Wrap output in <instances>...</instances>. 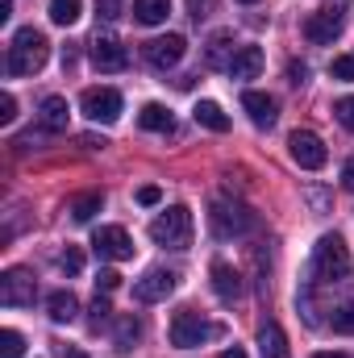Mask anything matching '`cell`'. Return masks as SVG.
<instances>
[{
	"label": "cell",
	"mask_w": 354,
	"mask_h": 358,
	"mask_svg": "<svg viewBox=\"0 0 354 358\" xmlns=\"http://www.w3.org/2000/svg\"><path fill=\"white\" fill-rule=\"evenodd\" d=\"M46 59H50V42H46V34L34 29V25H25V29L13 34V46H8L4 71H8V76H34V71L46 67Z\"/></svg>",
	"instance_id": "cell-1"
},
{
	"label": "cell",
	"mask_w": 354,
	"mask_h": 358,
	"mask_svg": "<svg viewBox=\"0 0 354 358\" xmlns=\"http://www.w3.org/2000/svg\"><path fill=\"white\" fill-rule=\"evenodd\" d=\"M309 279L313 283H342L351 279V250L338 234H325L313 246V263H309Z\"/></svg>",
	"instance_id": "cell-2"
},
{
	"label": "cell",
	"mask_w": 354,
	"mask_h": 358,
	"mask_svg": "<svg viewBox=\"0 0 354 358\" xmlns=\"http://www.w3.org/2000/svg\"><path fill=\"white\" fill-rule=\"evenodd\" d=\"M150 238L167 250H187L192 246V213L183 204H171L163 208L155 221H150Z\"/></svg>",
	"instance_id": "cell-3"
},
{
	"label": "cell",
	"mask_w": 354,
	"mask_h": 358,
	"mask_svg": "<svg viewBox=\"0 0 354 358\" xmlns=\"http://www.w3.org/2000/svg\"><path fill=\"white\" fill-rule=\"evenodd\" d=\"M208 225H213V234L225 242V238H242V234H250V229L259 225V217H255L246 204H238V200H217L213 213H208Z\"/></svg>",
	"instance_id": "cell-4"
},
{
	"label": "cell",
	"mask_w": 354,
	"mask_h": 358,
	"mask_svg": "<svg viewBox=\"0 0 354 358\" xmlns=\"http://www.w3.org/2000/svg\"><path fill=\"white\" fill-rule=\"evenodd\" d=\"M225 329L217 325V321H204V317H196V313H176V321H171V346L176 350H192V346H204V342H213V338H221Z\"/></svg>",
	"instance_id": "cell-5"
},
{
	"label": "cell",
	"mask_w": 354,
	"mask_h": 358,
	"mask_svg": "<svg viewBox=\"0 0 354 358\" xmlns=\"http://www.w3.org/2000/svg\"><path fill=\"white\" fill-rule=\"evenodd\" d=\"M34 296H38V283H34V275L25 267H8L0 275V304H8V308H29Z\"/></svg>",
	"instance_id": "cell-6"
},
{
	"label": "cell",
	"mask_w": 354,
	"mask_h": 358,
	"mask_svg": "<svg viewBox=\"0 0 354 358\" xmlns=\"http://www.w3.org/2000/svg\"><path fill=\"white\" fill-rule=\"evenodd\" d=\"M288 150H292V159H296L304 171H321V167H325V159H330L325 142H321L313 129H296V134L288 138Z\"/></svg>",
	"instance_id": "cell-7"
},
{
	"label": "cell",
	"mask_w": 354,
	"mask_h": 358,
	"mask_svg": "<svg viewBox=\"0 0 354 358\" xmlns=\"http://www.w3.org/2000/svg\"><path fill=\"white\" fill-rule=\"evenodd\" d=\"M92 250H96L100 259H108V263L134 259V242H129V234H125L121 225H100V229L92 234Z\"/></svg>",
	"instance_id": "cell-8"
},
{
	"label": "cell",
	"mask_w": 354,
	"mask_h": 358,
	"mask_svg": "<svg viewBox=\"0 0 354 358\" xmlns=\"http://www.w3.org/2000/svg\"><path fill=\"white\" fill-rule=\"evenodd\" d=\"M80 108H84L88 121L113 125V121L121 117V92L117 88H88L84 92V100H80Z\"/></svg>",
	"instance_id": "cell-9"
},
{
	"label": "cell",
	"mask_w": 354,
	"mask_h": 358,
	"mask_svg": "<svg viewBox=\"0 0 354 358\" xmlns=\"http://www.w3.org/2000/svg\"><path fill=\"white\" fill-rule=\"evenodd\" d=\"M176 271H163V267H150L138 283H134V300L138 304H159V300H167L171 292H176Z\"/></svg>",
	"instance_id": "cell-10"
},
{
	"label": "cell",
	"mask_w": 354,
	"mask_h": 358,
	"mask_svg": "<svg viewBox=\"0 0 354 358\" xmlns=\"http://www.w3.org/2000/svg\"><path fill=\"white\" fill-rule=\"evenodd\" d=\"M342 25H346L342 8H321V13H313V17L304 21V38L317 42V46H330V42L342 34Z\"/></svg>",
	"instance_id": "cell-11"
},
{
	"label": "cell",
	"mask_w": 354,
	"mask_h": 358,
	"mask_svg": "<svg viewBox=\"0 0 354 358\" xmlns=\"http://www.w3.org/2000/svg\"><path fill=\"white\" fill-rule=\"evenodd\" d=\"M142 55H146V63H150V67H159V71H167V67H176L179 59L187 55V42H183L179 34H167V38H150Z\"/></svg>",
	"instance_id": "cell-12"
},
{
	"label": "cell",
	"mask_w": 354,
	"mask_h": 358,
	"mask_svg": "<svg viewBox=\"0 0 354 358\" xmlns=\"http://www.w3.org/2000/svg\"><path fill=\"white\" fill-rule=\"evenodd\" d=\"M92 63H96L100 71H125L129 55H125V46H121L113 34H96V42H92Z\"/></svg>",
	"instance_id": "cell-13"
},
{
	"label": "cell",
	"mask_w": 354,
	"mask_h": 358,
	"mask_svg": "<svg viewBox=\"0 0 354 358\" xmlns=\"http://www.w3.org/2000/svg\"><path fill=\"white\" fill-rule=\"evenodd\" d=\"M242 108L250 113V121H255L259 129H271V125L279 121V100L267 96V92H246V96H242Z\"/></svg>",
	"instance_id": "cell-14"
},
{
	"label": "cell",
	"mask_w": 354,
	"mask_h": 358,
	"mask_svg": "<svg viewBox=\"0 0 354 358\" xmlns=\"http://www.w3.org/2000/svg\"><path fill=\"white\" fill-rule=\"evenodd\" d=\"M213 292H217V300L221 304H234V300H242V275L229 267V263H213Z\"/></svg>",
	"instance_id": "cell-15"
},
{
	"label": "cell",
	"mask_w": 354,
	"mask_h": 358,
	"mask_svg": "<svg viewBox=\"0 0 354 358\" xmlns=\"http://www.w3.org/2000/svg\"><path fill=\"white\" fill-rule=\"evenodd\" d=\"M234 80H259V71H263V50L259 46H238L234 50V59H229V67H225Z\"/></svg>",
	"instance_id": "cell-16"
},
{
	"label": "cell",
	"mask_w": 354,
	"mask_h": 358,
	"mask_svg": "<svg viewBox=\"0 0 354 358\" xmlns=\"http://www.w3.org/2000/svg\"><path fill=\"white\" fill-rule=\"evenodd\" d=\"M46 308H50V321H55V325H71V321L80 317V300H76V292H67V287L50 292V296H46Z\"/></svg>",
	"instance_id": "cell-17"
},
{
	"label": "cell",
	"mask_w": 354,
	"mask_h": 358,
	"mask_svg": "<svg viewBox=\"0 0 354 358\" xmlns=\"http://www.w3.org/2000/svg\"><path fill=\"white\" fill-rule=\"evenodd\" d=\"M67 121H71L67 100H63V96H46V100H42V129L63 134V129H67Z\"/></svg>",
	"instance_id": "cell-18"
},
{
	"label": "cell",
	"mask_w": 354,
	"mask_h": 358,
	"mask_svg": "<svg viewBox=\"0 0 354 358\" xmlns=\"http://www.w3.org/2000/svg\"><path fill=\"white\" fill-rule=\"evenodd\" d=\"M138 125L150 129V134H171V129H176V117H171V108H163V104H146V108L138 113Z\"/></svg>",
	"instance_id": "cell-19"
},
{
	"label": "cell",
	"mask_w": 354,
	"mask_h": 358,
	"mask_svg": "<svg viewBox=\"0 0 354 358\" xmlns=\"http://www.w3.org/2000/svg\"><path fill=\"white\" fill-rule=\"evenodd\" d=\"M192 113H196V121H200L204 129H213V134H225V129H229V117H225V108H221L217 100H200Z\"/></svg>",
	"instance_id": "cell-20"
},
{
	"label": "cell",
	"mask_w": 354,
	"mask_h": 358,
	"mask_svg": "<svg viewBox=\"0 0 354 358\" xmlns=\"http://www.w3.org/2000/svg\"><path fill=\"white\" fill-rule=\"evenodd\" d=\"M171 13V0H134V21L138 25H163Z\"/></svg>",
	"instance_id": "cell-21"
},
{
	"label": "cell",
	"mask_w": 354,
	"mask_h": 358,
	"mask_svg": "<svg viewBox=\"0 0 354 358\" xmlns=\"http://www.w3.org/2000/svg\"><path fill=\"white\" fill-rule=\"evenodd\" d=\"M259 346H263V358H288V338L275 321H267L259 329Z\"/></svg>",
	"instance_id": "cell-22"
},
{
	"label": "cell",
	"mask_w": 354,
	"mask_h": 358,
	"mask_svg": "<svg viewBox=\"0 0 354 358\" xmlns=\"http://www.w3.org/2000/svg\"><path fill=\"white\" fill-rule=\"evenodd\" d=\"M84 17V0H50V21L55 25H76Z\"/></svg>",
	"instance_id": "cell-23"
},
{
	"label": "cell",
	"mask_w": 354,
	"mask_h": 358,
	"mask_svg": "<svg viewBox=\"0 0 354 358\" xmlns=\"http://www.w3.org/2000/svg\"><path fill=\"white\" fill-rule=\"evenodd\" d=\"M100 204H104V200H100V192H84V196H76L67 208H71V217H76V221H92V217L100 213Z\"/></svg>",
	"instance_id": "cell-24"
},
{
	"label": "cell",
	"mask_w": 354,
	"mask_h": 358,
	"mask_svg": "<svg viewBox=\"0 0 354 358\" xmlns=\"http://www.w3.org/2000/svg\"><path fill=\"white\" fill-rule=\"evenodd\" d=\"M25 355V338L17 329H0V358H21Z\"/></svg>",
	"instance_id": "cell-25"
},
{
	"label": "cell",
	"mask_w": 354,
	"mask_h": 358,
	"mask_svg": "<svg viewBox=\"0 0 354 358\" xmlns=\"http://www.w3.org/2000/svg\"><path fill=\"white\" fill-rule=\"evenodd\" d=\"M138 338H142V325H138L134 317H121V321H117V346H121V350H129Z\"/></svg>",
	"instance_id": "cell-26"
},
{
	"label": "cell",
	"mask_w": 354,
	"mask_h": 358,
	"mask_svg": "<svg viewBox=\"0 0 354 358\" xmlns=\"http://www.w3.org/2000/svg\"><path fill=\"white\" fill-rule=\"evenodd\" d=\"M334 334H346V338H354V304H342L338 313H334Z\"/></svg>",
	"instance_id": "cell-27"
},
{
	"label": "cell",
	"mask_w": 354,
	"mask_h": 358,
	"mask_svg": "<svg viewBox=\"0 0 354 358\" xmlns=\"http://www.w3.org/2000/svg\"><path fill=\"white\" fill-rule=\"evenodd\" d=\"M330 76H334V80H342V84H354V59H351V55H338V59L330 63Z\"/></svg>",
	"instance_id": "cell-28"
},
{
	"label": "cell",
	"mask_w": 354,
	"mask_h": 358,
	"mask_svg": "<svg viewBox=\"0 0 354 358\" xmlns=\"http://www.w3.org/2000/svg\"><path fill=\"white\" fill-rule=\"evenodd\" d=\"M225 46H229V34H217V38H213V46H208V63H213V67H229Z\"/></svg>",
	"instance_id": "cell-29"
},
{
	"label": "cell",
	"mask_w": 354,
	"mask_h": 358,
	"mask_svg": "<svg viewBox=\"0 0 354 358\" xmlns=\"http://www.w3.org/2000/svg\"><path fill=\"white\" fill-rule=\"evenodd\" d=\"M59 267L67 271V275H80V271H84V255H80L76 246H67V250L59 255Z\"/></svg>",
	"instance_id": "cell-30"
},
{
	"label": "cell",
	"mask_w": 354,
	"mask_h": 358,
	"mask_svg": "<svg viewBox=\"0 0 354 358\" xmlns=\"http://www.w3.org/2000/svg\"><path fill=\"white\" fill-rule=\"evenodd\" d=\"M334 113H338V121H342V125L354 134V96H342V100L334 104Z\"/></svg>",
	"instance_id": "cell-31"
},
{
	"label": "cell",
	"mask_w": 354,
	"mask_h": 358,
	"mask_svg": "<svg viewBox=\"0 0 354 358\" xmlns=\"http://www.w3.org/2000/svg\"><path fill=\"white\" fill-rule=\"evenodd\" d=\"M17 121V100H13V92H4L0 96V125H13Z\"/></svg>",
	"instance_id": "cell-32"
},
{
	"label": "cell",
	"mask_w": 354,
	"mask_h": 358,
	"mask_svg": "<svg viewBox=\"0 0 354 358\" xmlns=\"http://www.w3.org/2000/svg\"><path fill=\"white\" fill-rule=\"evenodd\" d=\"M108 313H113V308H108V300H104V296H96V300H92V329H100V325L108 321Z\"/></svg>",
	"instance_id": "cell-33"
},
{
	"label": "cell",
	"mask_w": 354,
	"mask_h": 358,
	"mask_svg": "<svg viewBox=\"0 0 354 358\" xmlns=\"http://www.w3.org/2000/svg\"><path fill=\"white\" fill-rule=\"evenodd\" d=\"M96 287H100V292H113V287H121V275H117V271H100V275H96Z\"/></svg>",
	"instance_id": "cell-34"
},
{
	"label": "cell",
	"mask_w": 354,
	"mask_h": 358,
	"mask_svg": "<svg viewBox=\"0 0 354 358\" xmlns=\"http://www.w3.org/2000/svg\"><path fill=\"white\" fill-rule=\"evenodd\" d=\"M187 13L200 21V17H208V13H213V0H187Z\"/></svg>",
	"instance_id": "cell-35"
},
{
	"label": "cell",
	"mask_w": 354,
	"mask_h": 358,
	"mask_svg": "<svg viewBox=\"0 0 354 358\" xmlns=\"http://www.w3.org/2000/svg\"><path fill=\"white\" fill-rule=\"evenodd\" d=\"M159 200H163L159 187H142V192H138V204H159Z\"/></svg>",
	"instance_id": "cell-36"
},
{
	"label": "cell",
	"mask_w": 354,
	"mask_h": 358,
	"mask_svg": "<svg viewBox=\"0 0 354 358\" xmlns=\"http://www.w3.org/2000/svg\"><path fill=\"white\" fill-rule=\"evenodd\" d=\"M288 76H292V84H304V76H309V67H304V63H292V67H288Z\"/></svg>",
	"instance_id": "cell-37"
},
{
	"label": "cell",
	"mask_w": 354,
	"mask_h": 358,
	"mask_svg": "<svg viewBox=\"0 0 354 358\" xmlns=\"http://www.w3.org/2000/svg\"><path fill=\"white\" fill-rule=\"evenodd\" d=\"M96 8H104V13H100L104 21H113V17H117V0H96Z\"/></svg>",
	"instance_id": "cell-38"
},
{
	"label": "cell",
	"mask_w": 354,
	"mask_h": 358,
	"mask_svg": "<svg viewBox=\"0 0 354 358\" xmlns=\"http://www.w3.org/2000/svg\"><path fill=\"white\" fill-rule=\"evenodd\" d=\"M342 183H346V187L354 192V159L346 163V167H342Z\"/></svg>",
	"instance_id": "cell-39"
},
{
	"label": "cell",
	"mask_w": 354,
	"mask_h": 358,
	"mask_svg": "<svg viewBox=\"0 0 354 358\" xmlns=\"http://www.w3.org/2000/svg\"><path fill=\"white\" fill-rule=\"evenodd\" d=\"M13 17V0H0V21H8Z\"/></svg>",
	"instance_id": "cell-40"
},
{
	"label": "cell",
	"mask_w": 354,
	"mask_h": 358,
	"mask_svg": "<svg viewBox=\"0 0 354 358\" xmlns=\"http://www.w3.org/2000/svg\"><path fill=\"white\" fill-rule=\"evenodd\" d=\"M221 358H246V350H242V346H229V350H225Z\"/></svg>",
	"instance_id": "cell-41"
},
{
	"label": "cell",
	"mask_w": 354,
	"mask_h": 358,
	"mask_svg": "<svg viewBox=\"0 0 354 358\" xmlns=\"http://www.w3.org/2000/svg\"><path fill=\"white\" fill-rule=\"evenodd\" d=\"M313 358H346V355H338V350H321V355H313Z\"/></svg>",
	"instance_id": "cell-42"
},
{
	"label": "cell",
	"mask_w": 354,
	"mask_h": 358,
	"mask_svg": "<svg viewBox=\"0 0 354 358\" xmlns=\"http://www.w3.org/2000/svg\"><path fill=\"white\" fill-rule=\"evenodd\" d=\"M238 4H259V0H238Z\"/></svg>",
	"instance_id": "cell-43"
},
{
	"label": "cell",
	"mask_w": 354,
	"mask_h": 358,
	"mask_svg": "<svg viewBox=\"0 0 354 358\" xmlns=\"http://www.w3.org/2000/svg\"><path fill=\"white\" fill-rule=\"evenodd\" d=\"M76 358H84V355H76Z\"/></svg>",
	"instance_id": "cell-44"
}]
</instances>
